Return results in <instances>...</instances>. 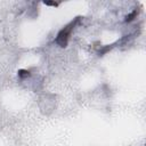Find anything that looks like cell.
I'll use <instances>...</instances> for the list:
<instances>
[{
  "label": "cell",
  "instance_id": "cell-1",
  "mask_svg": "<svg viewBox=\"0 0 146 146\" xmlns=\"http://www.w3.org/2000/svg\"><path fill=\"white\" fill-rule=\"evenodd\" d=\"M80 19H81V17L74 18L73 21H71L65 27H63V29L58 32V34H57V36H56V39H55V42H56L59 47H66V44H67V42H68V39H70V36H71V33H72V31L75 29V26L79 24Z\"/></svg>",
  "mask_w": 146,
  "mask_h": 146
},
{
  "label": "cell",
  "instance_id": "cell-2",
  "mask_svg": "<svg viewBox=\"0 0 146 146\" xmlns=\"http://www.w3.org/2000/svg\"><path fill=\"white\" fill-rule=\"evenodd\" d=\"M137 15H138V11L137 10H133L132 13H130L129 15L125 16V22H131L135 17H137Z\"/></svg>",
  "mask_w": 146,
  "mask_h": 146
},
{
  "label": "cell",
  "instance_id": "cell-3",
  "mask_svg": "<svg viewBox=\"0 0 146 146\" xmlns=\"http://www.w3.org/2000/svg\"><path fill=\"white\" fill-rule=\"evenodd\" d=\"M29 75H30V72L26 71V70H21L18 72V76L19 78H25V76H29Z\"/></svg>",
  "mask_w": 146,
  "mask_h": 146
},
{
  "label": "cell",
  "instance_id": "cell-4",
  "mask_svg": "<svg viewBox=\"0 0 146 146\" xmlns=\"http://www.w3.org/2000/svg\"><path fill=\"white\" fill-rule=\"evenodd\" d=\"M43 3L47 5V6H58V5H59L58 2H50V1H44Z\"/></svg>",
  "mask_w": 146,
  "mask_h": 146
}]
</instances>
